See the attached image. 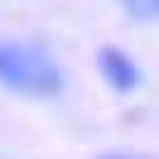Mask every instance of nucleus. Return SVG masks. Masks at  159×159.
Wrapping results in <instances>:
<instances>
[{"label":"nucleus","mask_w":159,"mask_h":159,"mask_svg":"<svg viewBox=\"0 0 159 159\" xmlns=\"http://www.w3.org/2000/svg\"><path fill=\"white\" fill-rule=\"evenodd\" d=\"M0 82L24 97H53L63 87V72L39 43H5L0 39Z\"/></svg>","instance_id":"nucleus-1"},{"label":"nucleus","mask_w":159,"mask_h":159,"mask_svg":"<svg viewBox=\"0 0 159 159\" xmlns=\"http://www.w3.org/2000/svg\"><path fill=\"white\" fill-rule=\"evenodd\" d=\"M97 68H101V77H106L116 92H135V87H140L135 58H125L120 48H101V53H97Z\"/></svg>","instance_id":"nucleus-2"},{"label":"nucleus","mask_w":159,"mask_h":159,"mask_svg":"<svg viewBox=\"0 0 159 159\" xmlns=\"http://www.w3.org/2000/svg\"><path fill=\"white\" fill-rule=\"evenodd\" d=\"M135 20H159V0H120Z\"/></svg>","instance_id":"nucleus-3"},{"label":"nucleus","mask_w":159,"mask_h":159,"mask_svg":"<svg viewBox=\"0 0 159 159\" xmlns=\"http://www.w3.org/2000/svg\"><path fill=\"white\" fill-rule=\"evenodd\" d=\"M106 159H140V154H106Z\"/></svg>","instance_id":"nucleus-4"}]
</instances>
